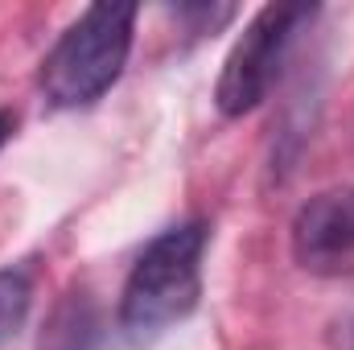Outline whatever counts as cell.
Segmentation results:
<instances>
[{
	"mask_svg": "<svg viewBox=\"0 0 354 350\" xmlns=\"http://www.w3.org/2000/svg\"><path fill=\"white\" fill-rule=\"evenodd\" d=\"M206 239H210V227L202 219H189L161 231L140 252L120 297V326L132 342H149L194 313L202 297Z\"/></svg>",
	"mask_w": 354,
	"mask_h": 350,
	"instance_id": "6da1fadb",
	"label": "cell"
},
{
	"mask_svg": "<svg viewBox=\"0 0 354 350\" xmlns=\"http://www.w3.org/2000/svg\"><path fill=\"white\" fill-rule=\"evenodd\" d=\"M292 256L309 272L354 268V185L322 190L297 210Z\"/></svg>",
	"mask_w": 354,
	"mask_h": 350,
	"instance_id": "277c9868",
	"label": "cell"
},
{
	"mask_svg": "<svg viewBox=\"0 0 354 350\" xmlns=\"http://www.w3.org/2000/svg\"><path fill=\"white\" fill-rule=\"evenodd\" d=\"M317 8L309 4H264L243 33L235 37L223 75L214 83V103L223 116H248L252 107H260L268 91L280 75V62L292 46V37L301 33V25L313 21Z\"/></svg>",
	"mask_w": 354,
	"mask_h": 350,
	"instance_id": "3957f363",
	"label": "cell"
},
{
	"mask_svg": "<svg viewBox=\"0 0 354 350\" xmlns=\"http://www.w3.org/2000/svg\"><path fill=\"white\" fill-rule=\"evenodd\" d=\"M136 33V4L83 8L41 62V91L54 107H91L124 75Z\"/></svg>",
	"mask_w": 354,
	"mask_h": 350,
	"instance_id": "7a4b0ae2",
	"label": "cell"
},
{
	"mask_svg": "<svg viewBox=\"0 0 354 350\" xmlns=\"http://www.w3.org/2000/svg\"><path fill=\"white\" fill-rule=\"evenodd\" d=\"M29 301H33L29 276H25V272H0V347L25 326Z\"/></svg>",
	"mask_w": 354,
	"mask_h": 350,
	"instance_id": "5b68a950",
	"label": "cell"
},
{
	"mask_svg": "<svg viewBox=\"0 0 354 350\" xmlns=\"http://www.w3.org/2000/svg\"><path fill=\"white\" fill-rule=\"evenodd\" d=\"M12 132H17V116L12 111H0V149L12 140Z\"/></svg>",
	"mask_w": 354,
	"mask_h": 350,
	"instance_id": "8992f818",
	"label": "cell"
}]
</instances>
